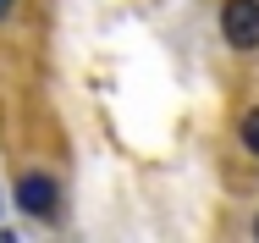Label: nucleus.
I'll return each instance as SVG.
<instances>
[{
    "mask_svg": "<svg viewBox=\"0 0 259 243\" xmlns=\"http://www.w3.org/2000/svg\"><path fill=\"white\" fill-rule=\"evenodd\" d=\"M17 204H22V216H33V221H55V216H61V188H55V177L22 171V177H17Z\"/></svg>",
    "mask_w": 259,
    "mask_h": 243,
    "instance_id": "f257e3e1",
    "label": "nucleus"
},
{
    "mask_svg": "<svg viewBox=\"0 0 259 243\" xmlns=\"http://www.w3.org/2000/svg\"><path fill=\"white\" fill-rule=\"evenodd\" d=\"M221 28L232 50H254L259 45V0H226L221 6Z\"/></svg>",
    "mask_w": 259,
    "mask_h": 243,
    "instance_id": "f03ea898",
    "label": "nucleus"
},
{
    "mask_svg": "<svg viewBox=\"0 0 259 243\" xmlns=\"http://www.w3.org/2000/svg\"><path fill=\"white\" fill-rule=\"evenodd\" d=\"M254 243H259V216H254Z\"/></svg>",
    "mask_w": 259,
    "mask_h": 243,
    "instance_id": "39448f33",
    "label": "nucleus"
},
{
    "mask_svg": "<svg viewBox=\"0 0 259 243\" xmlns=\"http://www.w3.org/2000/svg\"><path fill=\"white\" fill-rule=\"evenodd\" d=\"M243 144H248V149L259 155V105L248 111V116H243Z\"/></svg>",
    "mask_w": 259,
    "mask_h": 243,
    "instance_id": "7ed1b4c3",
    "label": "nucleus"
},
{
    "mask_svg": "<svg viewBox=\"0 0 259 243\" xmlns=\"http://www.w3.org/2000/svg\"><path fill=\"white\" fill-rule=\"evenodd\" d=\"M0 243H17V238H11V232H6V238H0Z\"/></svg>",
    "mask_w": 259,
    "mask_h": 243,
    "instance_id": "423d86ee",
    "label": "nucleus"
},
{
    "mask_svg": "<svg viewBox=\"0 0 259 243\" xmlns=\"http://www.w3.org/2000/svg\"><path fill=\"white\" fill-rule=\"evenodd\" d=\"M6 11H11V0H0V17H6Z\"/></svg>",
    "mask_w": 259,
    "mask_h": 243,
    "instance_id": "20e7f679",
    "label": "nucleus"
}]
</instances>
